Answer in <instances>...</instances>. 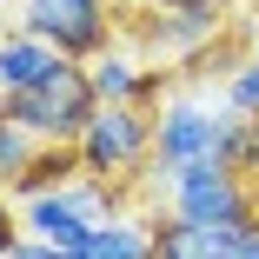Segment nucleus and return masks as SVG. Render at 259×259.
Returning a JSON list of instances; mask_svg holds the SVG:
<instances>
[{
	"label": "nucleus",
	"mask_w": 259,
	"mask_h": 259,
	"mask_svg": "<svg viewBox=\"0 0 259 259\" xmlns=\"http://www.w3.org/2000/svg\"><path fill=\"white\" fill-rule=\"evenodd\" d=\"M166 213L193 226H252L259 220V186L239 180L226 160H199L166 180Z\"/></svg>",
	"instance_id": "nucleus-5"
},
{
	"label": "nucleus",
	"mask_w": 259,
	"mask_h": 259,
	"mask_svg": "<svg viewBox=\"0 0 259 259\" xmlns=\"http://www.w3.org/2000/svg\"><path fill=\"white\" fill-rule=\"evenodd\" d=\"M27 239V226H20V213H7V206H0V259H7L14 246Z\"/></svg>",
	"instance_id": "nucleus-17"
},
{
	"label": "nucleus",
	"mask_w": 259,
	"mask_h": 259,
	"mask_svg": "<svg viewBox=\"0 0 259 259\" xmlns=\"http://www.w3.org/2000/svg\"><path fill=\"white\" fill-rule=\"evenodd\" d=\"M233 259H259V220H252V226H239V246H233Z\"/></svg>",
	"instance_id": "nucleus-18"
},
{
	"label": "nucleus",
	"mask_w": 259,
	"mask_h": 259,
	"mask_svg": "<svg viewBox=\"0 0 259 259\" xmlns=\"http://www.w3.org/2000/svg\"><path fill=\"white\" fill-rule=\"evenodd\" d=\"M80 166L107 186H140L153 173V107H100V120L80 133Z\"/></svg>",
	"instance_id": "nucleus-4"
},
{
	"label": "nucleus",
	"mask_w": 259,
	"mask_h": 259,
	"mask_svg": "<svg viewBox=\"0 0 259 259\" xmlns=\"http://www.w3.org/2000/svg\"><path fill=\"white\" fill-rule=\"evenodd\" d=\"M33 153H40V140L27 133V126H14V120H0V173H7V193H14V180L33 166Z\"/></svg>",
	"instance_id": "nucleus-13"
},
{
	"label": "nucleus",
	"mask_w": 259,
	"mask_h": 259,
	"mask_svg": "<svg viewBox=\"0 0 259 259\" xmlns=\"http://www.w3.org/2000/svg\"><path fill=\"white\" fill-rule=\"evenodd\" d=\"M226 113L233 120H259V60L246 54L239 67H233V80H226Z\"/></svg>",
	"instance_id": "nucleus-14"
},
{
	"label": "nucleus",
	"mask_w": 259,
	"mask_h": 259,
	"mask_svg": "<svg viewBox=\"0 0 259 259\" xmlns=\"http://www.w3.org/2000/svg\"><path fill=\"white\" fill-rule=\"evenodd\" d=\"M87 73H93L100 107H133L140 87H146V67H140L133 54H100V60H87Z\"/></svg>",
	"instance_id": "nucleus-12"
},
{
	"label": "nucleus",
	"mask_w": 259,
	"mask_h": 259,
	"mask_svg": "<svg viewBox=\"0 0 259 259\" xmlns=\"http://www.w3.org/2000/svg\"><path fill=\"white\" fill-rule=\"evenodd\" d=\"M233 173L259 186V120H239V133H233Z\"/></svg>",
	"instance_id": "nucleus-15"
},
{
	"label": "nucleus",
	"mask_w": 259,
	"mask_h": 259,
	"mask_svg": "<svg viewBox=\"0 0 259 259\" xmlns=\"http://www.w3.org/2000/svg\"><path fill=\"white\" fill-rule=\"evenodd\" d=\"M239 226H193V220H153V259H233Z\"/></svg>",
	"instance_id": "nucleus-7"
},
{
	"label": "nucleus",
	"mask_w": 259,
	"mask_h": 259,
	"mask_svg": "<svg viewBox=\"0 0 259 259\" xmlns=\"http://www.w3.org/2000/svg\"><path fill=\"white\" fill-rule=\"evenodd\" d=\"M54 67H60V54H54V47H40V40H27V33H7V40H0V93L40 87Z\"/></svg>",
	"instance_id": "nucleus-10"
},
{
	"label": "nucleus",
	"mask_w": 259,
	"mask_h": 259,
	"mask_svg": "<svg viewBox=\"0 0 259 259\" xmlns=\"http://www.w3.org/2000/svg\"><path fill=\"white\" fill-rule=\"evenodd\" d=\"M0 120L27 126L40 146H80V133L100 120V93H93V73L80 60H60L40 87H20V93H0Z\"/></svg>",
	"instance_id": "nucleus-1"
},
{
	"label": "nucleus",
	"mask_w": 259,
	"mask_h": 259,
	"mask_svg": "<svg viewBox=\"0 0 259 259\" xmlns=\"http://www.w3.org/2000/svg\"><path fill=\"white\" fill-rule=\"evenodd\" d=\"M20 226H27V239L54 246V252H73V246H87V233H93V220L80 213V206H73L67 193L27 199V206H20Z\"/></svg>",
	"instance_id": "nucleus-8"
},
{
	"label": "nucleus",
	"mask_w": 259,
	"mask_h": 259,
	"mask_svg": "<svg viewBox=\"0 0 259 259\" xmlns=\"http://www.w3.org/2000/svg\"><path fill=\"white\" fill-rule=\"evenodd\" d=\"M233 133H239L233 113H213L199 100H166L153 113V180H173V173H186L199 160L233 166Z\"/></svg>",
	"instance_id": "nucleus-2"
},
{
	"label": "nucleus",
	"mask_w": 259,
	"mask_h": 259,
	"mask_svg": "<svg viewBox=\"0 0 259 259\" xmlns=\"http://www.w3.org/2000/svg\"><path fill=\"white\" fill-rule=\"evenodd\" d=\"M153 7H233V0H113V14H120V20L153 14Z\"/></svg>",
	"instance_id": "nucleus-16"
},
{
	"label": "nucleus",
	"mask_w": 259,
	"mask_h": 259,
	"mask_svg": "<svg viewBox=\"0 0 259 259\" xmlns=\"http://www.w3.org/2000/svg\"><path fill=\"white\" fill-rule=\"evenodd\" d=\"M20 33L54 47L60 60H100L120 40V14L113 0H20Z\"/></svg>",
	"instance_id": "nucleus-3"
},
{
	"label": "nucleus",
	"mask_w": 259,
	"mask_h": 259,
	"mask_svg": "<svg viewBox=\"0 0 259 259\" xmlns=\"http://www.w3.org/2000/svg\"><path fill=\"white\" fill-rule=\"evenodd\" d=\"M120 33L146 54H166V60H199L213 54V40L226 33V7H153L120 20Z\"/></svg>",
	"instance_id": "nucleus-6"
},
{
	"label": "nucleus",
	"mask_w": 259,
	"mask_h": 259,
	"mask_svg": "<svg viewBox=\"0 0 259 259\" xmlns=\"http://www.w3.org/2000/svg\"><path fill=\"white\" fill-rule=\"evenodd\" d=\"M60 259H153V220H107V226H93L87 246L60 252Z\"/></svg>",
	"instance_id": "nucleus-9"
},
{
	"label": "nucleus",
	"mask_w": 259,
	"mask_h": 259,
	"mask_svg": "<svg viewBox=\"0 0 259 259\" xmlns=\"http://www.w3.org/2000/svg\"><path fill=\"white\" fill-rule=\"evenodd\" d=\"M87 166H80V146H40L33 153V166L14 180V193L20 199H47V193H60V186H73Z\"/></svg>",
	"instance_id": "nucleus-11"
},
{
	"label": "nucleus",
	"mask_w": 259,
	"mask_h": 259,
	"mask_svg": "<svg viewBox=\"0 0 259 259\" xmlns=\"http://www.w3.org/2000/svg\"><path fill=\"white\" fill-rule=\"evenodd\" d=\"M0 193H7V173H0Z\"/></svg>",
	"instance_id": "nucleus-19"
},
{
	"label": "nucleus",
	"mask_w": 259,
	"mask_h": 259,
	"mask_svg": "<svg viewBox=\"0 0 259 259\" xmlns=\"http://www.w3.org/2000/svg\"><path fill=\"white\" fill-rule=\"evenodd\" d=\"M252 60H259V47H252Z\"/></svg>",
	"instance_id": "nucleus-20"
}]
</instances>
